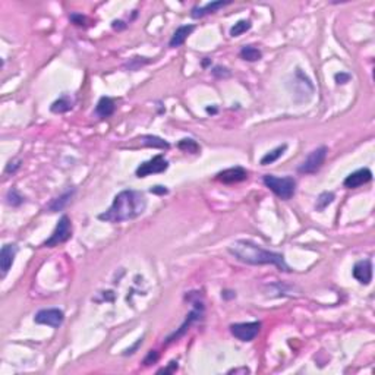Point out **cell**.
<instances>
[{"label":"cell","mask_w":375,"mask_h":375,"mask_svg":"<svg viewBox=\"0 0 375 375\" xmlns=\"http://www.w3.org/2000/svg\"><path fill=\"white\" fill-rule=\"evenodd\" d=\"M147 208V198L142 192L126 189L119 192L110 208L98 216L100 220L107 223H122L140 217Z\"/></svg>","instance_id":"6da1fadb"},{"label":"cell","mask_w":375,"mask_h":375,"mask_svg":"<svg viewBox=\"0 0 375 375\" xmlns=\"http://www.w3.org/2000/svg\"><path fill=\"white\" fill-rule=\"evenodd\" d=\"M229 254L237 261L249 266H276L280 271H290L284 257L279 252L267 251L251 240H236L229 246Z\"/></svg>","instance_id":"7a4b0ae2"},{"label":"cell","mask_w":375,"mask_h":375,"mask_svg":"<svg viewBox=\"0 0 375 375\" xmlns=\"http://www.w3.org/2000/svg\"><path fill=\"white\" fill-rule=\"evenodd\" d=\"M263 182L271 192H274L280 200L284 201L290 200L296 192V180L290 176L277 177L274 174H266L263 177Z\"/></svg>","instance_id":"3957f363"},{"label":"cell","mask_w":375,"mask_h":375,"mask_svg":"<svg viewBox=\"0 0 375 375\" xmlns=\"http://www.w3.org/2000/svg\"><path fill=\"white\" fill-rule=\"evenodd\" d=\"M72 236V223L71 219L68 216H62L60 220L57 221V226L54 229V232L51 233V236L43 243V246L46 248H54L59 246L60 243H65L66 240H69Z\"/></svg>","instance_id":"277c9868"},{"label":"cell","mask_w":375,"mask_h":375,"mask_svg":"<svg viewBox=\"0 0 375 375\" xmlns=\"http://www.w3.org/2000/svg\"><path fill=\"white\" fill-rule=\"evenodd\" d=\"M327 147H318L314 151H311L309 156L300 163V166L297 167L299 173H305V174H311V173H315L321 169V166L326 161L327 157Z\"/></svg>","instance_id":"5b68a950"},{"label":"cell","mask_w":375,"mask_h":375,"mask_svg":"<svg viewBox=\"0 0 375 375\" xmlns=\"http://www.w3.org/2000/svg\"><path fill=\"white\" fill-rule=\"evenodd\" d=\"M261 328L260 321H252V323H236L230 326V333L240 342H252Z\"/></svg>","instance_id":"8992f818"},{"label":"cell","mask_w":375,"mask_h":375,"mask_svg":"<svg viewBox=\"0 0 375 375\" xmlns=\"http://www.w3.org/2000/svg\"><path fill=\"white\" fill-rule=\"evenodd\" d=\"M63 320H65L63 311H60L57 308L41 309V311L37 312L35 317H34V321L37 324L48 326V327H53V328H59L62 324H63Z\"/></svg>","instance_id":"52a82bcc"},{"label":"cell","mask_w":375,"mask_h":375,"mask_svg":"<svg viewBox=\"0 0 375 375\" xmlns=\"http://www.w3.org/2000/svg\"><path fill=\"white\" fill-rule=\"evenodd\" d=\"M167 167H169V161L164 158V156L158 154V156L153 157L151 160L141 163V164L137 167L135 174H137L138 177H147V176H150V174L163 173V172L167 170Z\"/></svg>","instance_id":"ba28073f"},{"label":"cell","mask_w":375,"mask_h":375,"mask_svg":"<svg viewBox=\"0 0 375 375\" xmlns=\"http://www.w3.org/2000/svg\"><path fill=\"white\" fill-rule=\"evenodd\" d=\"M195 305H197V308L195 309H192L189 314L186 315V320H185V323L179 327V330L177 331H174L172 336H169L167 339H166V343H172V342H174V340H177V339H180L188 330H189V327L194 324V323H197L198 320H201V317H203V312H204V306H203V303L201 302H195Z\"/></svg>","instance_id":"9c48e42d"},{"label":"cell","mask_w":375,"mask_h":375,"mask_svg":"<svg viewBox=\"0 0 375 375\" xmlns=\"http://www.w3.org/2000/svg\"><path fill=\"white\" fill-rule=\"evenodd\" d=\"M18 254V246L15 243H6L2 251H0V270H2V276L5 277L8 271L11 270L15 257Z\"/></svg>","instance_id":"30bf717a"},{"label":"cell","mask_w":375,"mask_h":375,"mask_svg":"<svg viewBox=\"0 0 375 375\" xmlns=\"http://www.w3.org/2000/svg\"><path fill=\"white\" fill-rule=\"evenodd\" d=\"M371 179H372V172L365 167V169H359V170L350 173L344 179L343 185H344V188H349V189H356V188L368 183Z\"/></svg>","instance_id":"8fae6325"},{"label":"cell","mask_w":375,"mask_h":375,"mask_svg":"<svg viewBox=\"0 0 375 375\" xmlns=\"http://www.w3.org/2000/svg\"><path fill=\"white\" fill-rule=\"evenodd\" d=\"M353 277L360 283L368 286L372 280V263L371 260H360L353 266Z\"/></svg>","instance_id":"7c38bea8"},{"label":"cell","mask_w":375,"mask_h":375,"mask_svg":"<svg viewBox=\"0 0 375 375\" xmlns=\"http://www.w3.org/2000/svg\"><path fill=\"white\" fill-rule=\"evenodd\" d=\"M248 179V172L243 167H230L217 173V180L223 183H237Z\"/></svg>","instance_id":"4fadbf2b"},{"label":"cell","mask_w":375,"mask_h":375,"mask_svg":"<svg viewBox=\"0 0 375 375\" xmlns=\"http://www.w3.org/2000/svg\"><path fill=\"white\" fill-rule=\"evenodd\" d=\"M227 5H230V2H210V3H207V5H204V6H200V8L197 6V8H194L191 16L195 18V19H198V18H203V16H205V15L216 14L219 9L227 6Z\"/></svg>","instance_id":"5bb4252c"},{"label":"cell","mask_w":375,"mask_h":375,"mask_svg":"<svg viewBox=\"0 0 375 375\" xmlns=\"http://www.w3.org/2000/svg\"><path fill=\"white\" fill-rule=\"evenodd\" d=\"M194 31H195V27H194V25H182V27H179V28L174 31V34L172 35V38H170V41H169V46L173 47V48L182 46V44L186 41V38L189 37Z\"/></svg>","instance_id":"9a60e30c"},{"label":"cell","mask_w":375,"mask_h":375,"mask_svg":"<svg viewBox=\"0 0 375 375\" xmlns=\"http://www.w3.org/2000/svg\"><path fill=\"white\" fill-rule=\"evenodd\" d=\"M114 101L110 98V97H101L97 103V107H95V113L97 116H100L101 119H106L109 116H111L114 113Z\"/></svg>","instance_id":"2e32d148"},{"label":"cell","mask_w":375,"mask_h":375,"mask_svg":"<svg viewBox=\"0 0 375 375\" xmlns=\"http://www.w3.org/2000/svg\"><path fill=\"white\" fill-rule=\"evenodd\" d=\"M74 194H75V189H71V191L65 192L63 195H60L59 198L53 200V201L48 204L47 210H48L50 213H56V211L63 210V208L68 205V203L71 201V198H72V195H74Z\"/></svg>","instance_id":"e0dca14e"},{"label":"cell","mask_w":375,"mask_h":375,"mask_svg":"<svg viewBox=\"0 0 375 375\" xmlns=\"http://www.w3.org/2000/svg\"><path fill=\"white\" fill-rule=\"evenodd\" d=\"M140 140H141L142 145H145V147H153V148H160V150H169L170 148V144L167 141H164L163 138L156 137V135H144Z\"/></svg>","instance_id":"ac0fdd59"},{"label":"cell","mask_w":375,"mask_h":375,"mask_svg":"<svg viewBox=\"0 0 375 375\" xmlns=\"http://www.w3.org/2000/svg\"><path fill=\"white\" fill-rule=\"evenodd\" d=\"M240 57L246 62H257L263 57V53L260 48H257L254 46H245L240 50Z\"/></svg>","instance_id":"d6986e66"},{"label":"cell","mask_w":375,"mask_h":375,"mask_svg":"<svg viewBox=\"0 0 375 375\" xmlns=\"http://www.w3.org/2000/svg\"><path fill=\"white\" fill-rule=\"evenodd\" d=\"M71 109H72V100H71L68 95L60 97V98L56 100V101L51 104V107H50V110H51L53 113H66V111H69Z\"/></svg>","instance_id":"ffe728a7"},{"label":"cell","mask_w":375,"mask_h":375,"mask_svg":"<svg viewBox=\"0 0 375 375\" xmlns=\"http://www.w3.org/2000/svg\"><path fill=\"white\" fill-rule=\"evenodd\" d=\"M286 148H287V145H286V144H283V145H280V147L274 148L273 151L267 153V154L261 158V164H263V166H267V164H271V163L277 161V160L283 156V153L286 151Z\"/></svg>","instance_id":"44dd1931"},{"label":"cell","mask_w":375,"mask_h":375,"mask_svg":"<svg viewBox=\"0 0 375 375\" xmlns=\"http://www.w3.org/2000/svg\"><path fill=\"white\" fill-rule=\"evenodd\" d=\"M177 148L182 150V151H185V153H191V154H198V153L201 151L198 142L194 141V140H191V138H185V140L179 141Z\"/></svg>","instance_id":"7402d4cb"},{"label":"cell","mask_w":375,"mask_h":375,"mask_svg":"<svg viewBox=\"0 0 375 375\" xmlns=\"http://www.w3.org/2000/svg\"><path fill=\"white\" fill-rule=\"evenodd\" d=\"M251 27H252L251 21L242 19V21L236 22V24L230 28V35H232V37H239V35H242L243 32H246V31L251 30Z\"/></svg>","instance_id":"603a6c76"},{"label":"cell","mask_w":375,"mask_h":375,"mask_svg":"<svg viewBox=\"0 0 375 375\" xmlns=\"http://www.w3.org/2000/svg\"><path fill=\"white\" fill-rule=\"evenodd\" d=\"M333 201H334V194H333V192H323V194H320V197L317 198L315 210H317V211H323V210H326Z\"/></svg>","instance_id":"cb8c5ba5"},{"label":"cell","mask_w":375,"mask_h":375,"mask_svg":"<svg viewBox=\"0 0 375 375\" xmlns=\"http://www.w3.org/2000/svg\"><path fill=\"white\" fill-rule=\"evenodd\" d=\"M147 63H150V60H147V57H132V59H129L128 63L125 65V68H128L129 71H137V69H140V66L147 65Z\"/></svg>","instance_id":"d4e9b609"},{"label":"cell","mask_w":375,"mask_h":375,"mask_svg":"<svg viewBox=\"0 0 375 375\" xmlns=\"http://www.w3.org/2000/svg\"><path fill=\"white\" fill-rule=\"evenodd\" d=\"M6 200H8V204L12 205V207H18L24 203V198L18 194L16 189H11L6 195Z\"/></svg>","instance_id":"484cf974"},{"label":"cell","mask_w":375,"mask_h":375,"mask_svg":"<svg viewBox=\"0 0 375 375\" xmlns=\"http://www.w3.org/2000/svg\"><path fill=\"white\" fill-rule=\"evenodd\" d=\"M213 75L217 77V78H227V77H230V71L227 68H223V66H216L214 71H213Z\"/></svg>","instance_id":"4316f807"},{"label":"cell","mask_w":375,"mask_h":375,"mask_svg":"<svg viewBox=\"0 0 375 375\" xmlns=\"http://www.w3.org/2000/svg\"><path fill=\"white\" fill-rule=\"evenodd\" d=\"M157 360H158V353L156 350H150L144 359V365H151V363H156Z\"/></svg>","instance_id":"83f0119b"},{"label":"cell","mask_w":375,"mask_h":375,"mask_svg":"<svg viewBox=\"0 0 375 375\" xmlns=\"http://www.w3.org/2000/svg\"><path fill=\"white\" fill-rule=\"evenodd\" d=\"M150 192L151 194H156V195H166L167 192H169V189L166 186H161V185H156V186H153L151 189H150Z\"/></svg>","instance_id":"f1b7e54d"},{"label":"cell","mask_w":375,"mask_h":375,"mask_svg":"<svg viewBox=\"0 0 375 375\" xmlns=\"http://www.w3.org/2000/svg\"><path fill=\"white\" fill-rule=\"evenodd\" d=\"M71 21L75 24V25H85V22H87V18L85 16H82V15H79V14H72L71 15Z\"/></svg>","instance_id":"f546056e"},{"label":"cell","mask_w":375,"mask_h":375,"mask_svg":"<svg viewBox=\"0 0 375 375\" xmlns=\"http://www.w3.org/2000/svg\"><path fill=\"white\" fill-rule=\"evenodd\" d=\"M21 166V161L19 160H11L6 166V173H15Z\"/></svg>","instance_id":"4dcf8cb0"},{"label":"cell","mask_w":375,"mask_h":375,"mask_svg":"<svg viewBox=\"0 0 375 375\" xmlns=\"http://www.w3.org/2000/svg\"><path fill=\"white\" fill-rule=\"evenodd\" d=\"M334 79H336L337 84H346V82H349L350 75H349V74H344V72H340V74H336V75H334Z\"/></svg>","instance_id":"1f68e13d"},{"label":"cell","mask_w":375,"mask_h":375,"mask_svg":"<svg viewBox=\"0 0 375 375\" xmlns=\"http://www.w3.org/2000/svg\"><path fill=\"white\" fill-rule=\"evenodd\" d=\"M176 369H177V362L172 360V362L169 363V366H167V368H163V369H160V371H158V374H161V372H164V374H169V372H174Z\"/></svg>","instance_id":"d6a6232c"},{"label":"cell","mask_w":375,"mask_h":375,"mask_svg":"<svg viewBox=\"0 0 375 375\" xmlns=\"http://www.w3.org/2000/svg\"><path fill=\"white\" fill-rule=\"evenodd\" d=\"M142 340H144L142 337H141V339H138V342H137V343H135V344H134V346H132L131 349H128V350H125V353H123V355H125V356H128V355H132V353H134V350H137V349H138V346H140V344L142 343Z\"/></svg>","instance_id":"836d02e7"},{"label":"cell","mask_w":375,"mask_h":375,"mask_svg":"<svg viewBox=\"0 0 375 375\" xmlns=\"http://www.w3.org/2000/svg\"><path fill=\"white\" fill-rule=\"evenodd\" d=\"M111 27L114 30H123V28H126V24H123V21H113Z\"/></svg>","instance_id":"e575fe53"},{"label":"cell","mask_w":375,"mask_h":375,"mask_svg":"<svg viewBox=\"0 0 375 375\" xmlns=\"http://www.w3.org/2000/svg\"><path fill=\"white\" fill-rule=\"evenodd\" d=\"M237 372L249 374V369H248V368H239V369H232V371H229V374H237Z\"/></svg>","instance_id":"d590c367"}]
</instances>
